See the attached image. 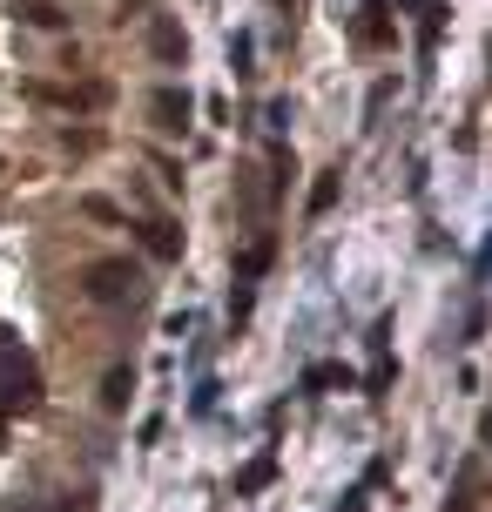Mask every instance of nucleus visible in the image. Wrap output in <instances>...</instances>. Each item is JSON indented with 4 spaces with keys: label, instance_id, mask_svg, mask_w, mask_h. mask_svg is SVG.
I'll list each match as a JSON object with an SVG mask.
<instances>
[{
    "label": "nucleus",
    "instance_id": "nucleus-1",
    "mask_svg": "<svg viewBox=\"0 0 492 512\" xmlns=\"http://www.w3.org/2000/svg\"><path fill=\"white\" fill-rule=\"evenodd\" d=\"M135 290H142V270H135L129 256H102V263L81 270V297L88 304H129Z\"/></svg>",
    "mask_w": 492,
    "mask_h": 512
},
{
    "label": "nucleus",
    "instance_id": "nucleus-2",
    "mask_svg": "<svg viewBox=\"0 0 492 512\" xmlns=\"http://www.w3.org/2000/svg\"><path fill=\"white\" fill-rule=\"evenodd\" d=\"M41 398V378H34V364L14 358L7 344H0V411H27Z\"/></svg>",
    "mask_w": 492,
    "mask_h": 512
},
{
    "label": "nucleus",
    "instance_id": "nucleus-3",
    "mask_svg": "<svg viewBox=\"0 0 492 512\" xmlns=\"http://www.w3.org/2000/svg\"><path fill=\"white\" fill-rule=\"evenodd\" d=\"M189 115H196V95H189V88H156V95H149V122H156L162 135H182Z\"/></svg>",
    "mask_w": 492,
    "mask_h": 512
},
{
    "label": "nucleus",
    "instance_id": "nucleus-4",
    "mask_svg": "<svg viewBox=\"0 0 492 512\" xmlns=\"http://www.w3.org/2000/svg\"><path fill=\"white\" fill-rule=\"evenodd\" d=\"M149 54H156V61H182V54H189V41H182V27L169 21V14L149 21Z\"/></svg>",
    "mask_w": 492,
    "mask_h": 512
},
{
    "label": "nucleus",
    "instance_id": "nucleus-5",
    "mask_svg": "<svg viewBox=\"0 0 492 512\" xmlns=\"http://www.w3.org/2000/svg\"><path fill=\"white\" fill-rule=\"evenodd\" d=\"M270 256H277V236H257L250 250L236 256V283H257L263 270H270Z\"/></svg>",
    "mask_w": 492,
    "mask_h": 512
},
{
    "label": "nucleus",
    "instance_id": "nucleus-6",
    "mask_svg": "<svg viewBox=\"0 0 492 512\" xmlns=\"http://www.w3.org/2000/svg\"><path fill=\"white\" fill-rule=\"evenodd\" d=\"M129 391H135V364H115L102 378V411H129Z\"/></svg>",
    "mask_w": 492,
    "mask_h": 512
},
{
    "label": "nucleus",
    "instance_id": "nucleus-7",
    "mask_svg": "<svg viewBox=\"0 0 492 512\" xmlns=\"http://www.w3.org/2000/svg\"><path fill=\"white\" fill-rule=\"evenodd\" d=\"M270 479H277V459H250L243 472H236V499H250V492H263Z\"/></svg>",
    "mask_w": 492,
    "mask_h": 512
},
{
    "label": "nucleus",
    "instance_id": "nucleus-8",
    "mask_svg": "<svg viewBox=\"0 0 492 512\" xmlns=\"http://www.w3.org/2000/svg\"><path fill=\"white\" fill-rule=\"evenodd\" d=\"M142 243H149L162 263H176V256H182V236L169 230V223H142Z\"/></svg>",
    "mask_w": 492,
    "mask_h": 512
},
{
    "label": "nucleus",
    "instance_id": "nucleus-9",
    "mask_svg": "<svg viewBox=\"0 0 492 512\" xmlns=\"http://www.w3.org/2000/svg\"><path fill=\"white\" fill-rule=\"evenodd\" d=\"M108 95H115L108 81H81L75 95H61V102H68V108H108Z\"/></svg>",
    "mask_w": 492,
    "mask_h": 512
},
{
    "label": "nucleus",
    "instance_id": "nucleus-10",
    "mask_svg": "<svg viewBox=\"0 0 492 512\" xmlns=\"http://www.w3.org/2000/svg\"><path fill=\"white\" fill-rule=\"evenodd\" d=\"M324 384H351V371L344 364H311L304 371V391H324Z\"/></svg>",
    "mask_w": 492,
    "mask_h": 512
},
{
    "label": "nucleus",
    "instance_id": "nucleus-11",
    "mask_svg": "<svg viewBox=\"0 0 492 512\" xmlns=\"http://www.w3.org/2000/svg\"><path fill=\"white\" fill-rule=\"evenodd\" d=\"M331 203H337V176H317V189H311V216H324Z\"/></svg>",
    "mask_w": 492,
    "mask_h": 512
},
{
    "label": "nucleus",
    "instance_id": "nucleus-12",
    "mask_svg": "<svg viewBox=\"0 0 492 512\" xmlns=\"http://www.w3.org/2000/svg\"><path fill=\"white\" fill-rule=\"evenodd\" d=\"M21 14H27L34 27H61V7H48V0H27Z\"/></svg>",
    "mask_w": 492,
    "mask_h": 512
},
{
    "label": "nucleus",
    "instance_id": "nucleus-13",
    "mask_svg": "<svg viewBox=\"0 0 492 512\" xmlns=\"http://www.w3.org/2000/svg\"><path fill=\"white\" fill-rule=\"evenodd\" d=\"M391 378H398V364L378 358V364H371V378H364V391H391Z\"/></svg>",
    "mask_w": 492,
    "mask_h": 512
},
{
    "label": "nucleus",
    "instance_id": "nucleus-14",
    "mask_svg": "<svg viewBox=\"0 0 492 512\" xmlns=\"http://www.w3.org/2000/svg\"><path fill=\"white\" fill-rule=\"evenodd\" d=\"M81 209H88V216H95V223H122V209L108 203V196H88V203H81Z\"/></svg>",
    "mask_w": 492,
    "mask_h": 512
},
{
    "label": "nucleus",
    "instance_id": "nucleus-15",
    "mask_svg": "<svg viewBox=\"0 0 492 512\" xmlns=\"http://www.w3.org/2000/svg\"><path fill=\"white\" fill-rule=\"evenodd\" d=\"M344 512H364V506H344Z\"/></svg>",
    "mask_w": 492,
    "mask_h": 512
}]
</instances>
